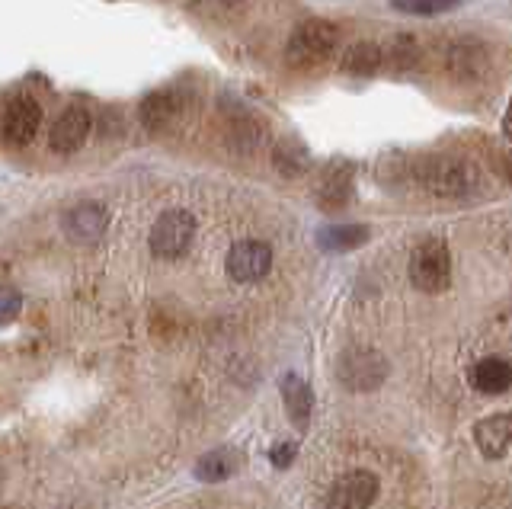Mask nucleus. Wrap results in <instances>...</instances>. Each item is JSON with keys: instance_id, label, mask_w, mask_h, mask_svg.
Here are the masks:
<instances>
[{"instance_id": "nucleus-1", "label": "nucleus", "mask_w": 512, "mask_h": 509, "mask_svg": "<svg viewBox=\"0 0 512 509\" xmlns=\"http://www.w3.org/2000/svg\"><path fill=\"white\" fill-rule=\"evenodd\" d=\"M416 177H420V183L432 196L442 199H464L480 186L477 167L471 161H464V157H429L416 170Z\"/></svg>"}, {"instance_id": "nucleus-2", "label": "nucleus", "mask_w": 512, "mask_h": 509, "mask_svg": "<svg viewBox=\"0 0 512 509\" xmlns=\"http://www.w3.org/2000/svg\"><path fill=\"white\" fill-rule=\"evenodd\" d=\"M388 372H391L388 359H384L378 349H368V346H352L340 356V362H336V378L356 394L381 388Z\"/></svg>"}, {"instance_id": "nucleus-3", "label": "nucleus", "mask_w": 512, "mask_h": 509, "mask_svg": "<svg viewBox=\"0 0 512 509\" xmlns=\"http://www.w3.org/2000/svg\"><path fill=\"white\" fill-rule=\"evenodd\" d=\"M410 282L420 292H442L452 282V253L442 241H423L410 257Z\"/></svg>"}, {"instance_id": "nucleus-4", "label": "nucleus", "mask_w": 512, "mask_h": 509, "mask_svg": "<svg viewBox=\"0 0 512 509\" xmlns=\"http://www.w3.org/2000/svg\"><path fill=\"white\" fill-rule=\"evenodd\" d=\"M336 26L327 23V20H308L301 23L292 39H288V58L295 61V65H320V61H327L336 49Z\"/></svg>"}, {"instance_id": "nucleus-5", "label": "nucleus", "mask_w": 512, "mask_h": 509, "mask_svg": "<svg viewBox=\"0 0 512 509\" xmlns=\"http://www.w3.org/2000/svg\"><path fill=\"white\" fill-rule=\"evenodd\" d=\"M192 237H196V218L183 209H170L154 221L151 250L160 260H176L192 247Z\"/></svg>"}, {"instance_id": "nucleus-6", "label": "nucleus", "mask_w": 512, "mask_h": 509, "mask_svg": "<svg viewBox=\"0 0 512 509\" xmlns=\"http://www.w3.org/2000/svg\"><path fill=\"white\" fill-rule=\"evenodd\" d=\"M39 125H42L39 103L20 93V97H13L4 106V113H0V141H4V145H13V148L29 145V141L36 138Z\"/></svg>"}, {"instance_id": "nucleus-7", "label": "nucleus", "mask_w": 512, "mask_h": 509, "mask_svg": "<svg viewBox=\"0 0 512 509\" xmlns=\"http://www.w3.org/2000/svg\"><path fill=\"white\" fill-rule=\"evenodd\" d=\"M378 477L372 471H349L336 477V484L327 493V509H372L378 500Z\"/></svg>"}, {"instance_id": "nucleus-8", "label": "nucleus", "mask_w": 512, "mask_h": 509, "mask_svg": "<svg viewBox=\"0 0 512 509\" xmlns=\"http://www.w3.org/2000/svg\"><path fill=\"white\" fill-rule=\"evenodd\" d=\"M224 266L234 282H260L272 269V250L263 241H240L228 250Z\"/></svg>"}, {"instance_id": "nucleus-9", "label": "nucleus", "mask_w": 512, "mask_h": 509, "mask_svg": "<svg viewBox=\"0 0 512 509\" xmlns=\"http://www.w3.org/2000/svg\"><path fill=\"white\" fill-rule=\"evenodd\" d=\"M61 228L74 244H96L109 228V215L100 202H80L74 209H68Z\"/></svg>"}, {"instance_id": "nucleus-10", "label": "nucleus", "mask_w": 512, "mask_h": 509, "mask_svg": "<svg viewBox=\"0 0 512 509\" xmlns=\"http://www.w3.org/2000/svg\"><path fill=\"white\" fill-rule=\"evenodd\" d=\"M90 129H93L90 109H84V106H68L55 119V125H52V138H48V141H52V151H58V154H74L87 141Z\"/></svg>"}, {"instance_id": "nucleus-11", "label": "nucleus", "mask_w": 512, "mask_h": 509, "mask_svg": "<svg viewBox=\"0 0 512 509\" xmlns=\"http://www.w3.org/2000/svg\"><path fill=\"white\" fill-rule=\"evenodd\" d=\"M180 97H176L173 90H154L148 93V97L141 100V109H138V116H141V125L148 132L160 135V132H167L176 125V119H180Z\"/></svg>"}, {"instance_id": "nucleus-12", "label": "nucleus", "mask_w": 512, "mask_h": 509, "mask_svg": "<svg viewBox=\"0 0 512 509\" xmlns=\"http://www.w3.org/2000/svg\"><path fill=\"white\" fill-rule=\"evenodd\" d=\"M279 391H282L285 413L292 417V423L298 429H308L311 413H314V391H311L308 381H304L298 372H285L279 381Z\"/></svg>"}, {"instance_id": "nucleus-13", "label": "nucleus", "mask_w": 512, "mask_h": 509, "mask_svg": "<svg viewBox=\"0 0 512 509\" xmlns=\"http://www.w3.org/2000/svg\"><path fill=\"white\" fill-rule=\"evenodd\" d=\"M474 442L487 458H503L512 445V417L509 413H493L474 426Z\"/></svg>"}, {"instance_id": "nucleus-14", "label": "nucleus", "mask_w": 512, "mask_h": 509, "mask_svg": "<svg viewBox=\"0 0 512 509\" xmlns=\"http://www.w3.org/2000/svg\"><path fill=\"white\" fill-rule=\"evenodd\" d=\"M471 385L480 391V394H503L509 391L512 385V369H509V362L500 359V356H487V359H480L474 369H471Z\"/></svg>"}, {"instance_id": "nucleus-15", "label": "nucleus", "mask_w": 512, "mask_h": 509, "mask_svg": "<svg viewBox=\"0 0 512 509\" xmlns=\"http://www.w3.org/2000/svg\"><path fill=\"white\" fill-rule=\"evenodd\" d=\"M487 49L484 45H474V42H461L448 52V71H452L458 81H477L484 77L487 71Z\"/></svg>"}, {"instance_id": "nucleus-16", "label": "nucleus", "mask_w": 512, "mask_h": 509, "mask_svg": "<svg viewBox=\"0 0 512 509\" xmlns=\"http://www.w3.org/2000/svg\"><path fill=\"white\" fill-rule=\"evenodd\" d=\"M368 241V228L365 225H327L317 231V244L327 253H346L356 250Z\"/></svg>"}, {"instance_id": "nucleus-17", "label": "nucleus", "mask_w": 512, "mask_h": 509, "mask_svg": "<svg viewBox=\"0 0 512 509\" xmlns=\"http://www.w3.org/2000/svg\"><path fill=\"white\" fill-rule=\"evenodd\" d=\"M272 161H276V170L285 173V177H301V173L308 170V164H311V154L298 138L285 135V138L276 141V148H272Z\"/></svg>"}, {"instance_id": "nucleus-18", "label": "nucleus", "mask_w": 512, "mask_h": 509, "mask_svg": "<svg viewBox=\"0 0 512 509\" xmlns=\"http://www.w3.org/2000/svg\"><path fill=\"white\" fill-rule=\"evenodd\" d=\"M237 471V452L234 449H212L196 461V477L205 484H221Z\"/></svg>"}, {"instance_id": "nucleus-19", "label": "nucleus", "mask_w": 512, "mask_h": 509, "mask_svg": "<svg viewBox=\"0 0 512 509\" xmlns=\"http://www.w3.org/2000/svg\"><path fill=\"white\" fill-rule=\"evenodd\" d=\"M381 61H384V55H381L378 45H372V42H356L343 55V71L352 74V77H372L381 68Z\"/></svg>"}, {"instance_id": "nucleus-20", "label": "nucleus", "mask_w": 512, "mask_h": 509, "mask_svg": "<svg viewBox=\"0 0 512 509\" xmlns=\"http://www.w3.org/2000/svg\"><path fill=\"white\" fill-rule=\"evenodd\" d=\"M352 173L349 167H330L327 170V177L324 183H320V202L327 205V209H333V205H343L346 196H349V189H352Z\"/></svg>"}, {"instance_id": "nucleus-21", "label": "nucleus", "mask_w": 512, "mask_h": 509, "mask_svg": "<svg viewBox=\"0 0 512 509\" xmlns=\"http://www.w3.org/2000/svg\"><path fill=\"white\" fill-rule=\"evenodd\" d=\"M20 311H23V295L13 285H0V327L16 321Z\"/></svg>"}, {"instance_id": "nucleus-22", "label": "nucleus", "mask_w": 512, "mask_h": 509, "mask_svg": "<svg viewBox=\"0 0 512 509\" xmlns=\"http://www.w3.org/2000/svg\"><path fill=\"white\" fill-rule=\"evenodd\" d=\"M394 7L404 13H445L455 10L458 0H394Z\"/></svg>"}, {"instance_id": "nucleus-23", "label": "nucleus", "mask_w": 512, "mask_h": 509, "mask_svg": "<svg viewBox=\"0 0 512 509\" xmlns=\"http://www.w3.org/2000/svg\"><path fill=\"white\" fill-rule=\"evenodd\" d=\"M295 452H298V445H295V442H279V445H272L269 458H272V465H276V468L282 471V468H288V465L295 461Z\"/></svg>"}]
</instances>
